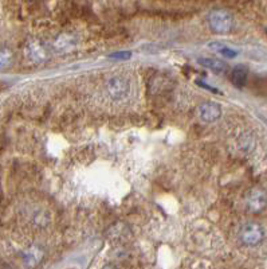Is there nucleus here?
Listing matches in <instances>:
<instances>
[{
  "label": "nucleus",
  "mask_w": 267,
  "mask_h": 269,
  "mask_svg": "<svg viewBox=\"0 0 267 269\" xmlns=\"http://www.w3.org/2000/svg\"><path fill=\"white\" fill-rule=\"evenodd\" d=\"M208 23L216 34H227L232 28V16L224 10H215L209 14Z\"/></svg>",
  "instance_id": "obj_1"
},
{
  "label": "nucleus",
  "mask_w": 267,
  "mask_h": 269,
  "mask_svg": "<svg viewBox=\"0 0 267 269\" xmlns=\"http://www.w3.org/2000/svg\"><path fill=\"white\" fill-rule=\"evenodd\" d=\"M240 241L247 246H256L263 241L264 229L256 222H250L240 229Z\"/></svg>",
  "instance_id": "obj_2"
},
{
  "label": "nucleus",
  "mask_w": 267,
  "mask_h": 269,
  "mask_svg": "<svg viewBox=\"0 0 267 269\" xmlns=\"http://www.w3.org/2000/svg\"><path fill=\"white\" fill-rule=\"evenodd\" d=\"M106 91L109 96L116 101L124 100L130 92L129 81L124 75H114L112 78L108 79Z\"/></svg>",
  "instance_id": "obj_3"
},
{
  "label": "nucleus",
  "mask_w": 267,
  "mask_h": 269,
  "mask_svg": "<svg viewBox=\"0 0 267 269\" xmlns=\"http://www.w3.org/2000/svg\"><path fill=\"white\" fill-rule=\"evenodd\" d=\"M247 210L252 214L262 213L267 207V194L266 191L260 187H254L247 195L246 199Z\"/></svg>",
  "instance_id": "obj_4"
},
{
  "label": "nucleus",
  "mask_w": 267,
  "mask_h": 269,
  "mask_svg": "<svg viewBox=\"0 0 267 269\" xmlns=\"http://www.w3.org/2000/svg\"><path fill=\"white\" fill-rule=\"evenodd\" d=\"M196 113L201 121H204V123H213V121L220 119V116H222V108H220V105L218 103L208 101V103L200 104V105L197 107Z\"/></svg>",
  "instance_id": "obj_5"
},
{
  "label": "nucleus",
  "mask_w": 267,
  "mask_h": 269,
  "mask_svg": "<svg viewBox=\"0 0 267 269\" xmlns=\"http://www.w3.org/2000/svg\"><path fill=\"white\" fill-rule=\"evenodd\" d=\"M24 53H26L28 60L35 62V64H42V62L47 60V52H46V49H44L39 42H35V40L28 42L26 49H24Z\"/></svg>",
  "instance_id": "obj_6"
},
{
  "label": "nucleus",
  "mask_w": 267,
  "mask_h": 269,
  "mask_svg": "<svg viewBox=\"0 0 267 269\" xmlns=\"http://www.w3.org/2000/svg\"><path fill=\"white\" fill-rule=\"evenodd\" d=\"M43 249L38 245H32L23 252V262L28 268H35L43 260Z\"/></svg>",
  "instance_id": "obj_7"
},
{
  "label": "nucleus",
  "mask_w": 267,
  "mask_h": 269,
  "mask_svg": "<svg viewBox=\"0 0 267 269\" xmlns=\"http://www.w3.org/2000/svg\"><path fill=\"white\" fill-rule=\"evenodd\" d=\"M199 64L205 66L207 69H209V70H212L213 73H216V74H223V73H226L228 69L226 62L215 60V58H200V60H199Z\"/></svg>",
  "instance_id": "obj_8"
},
{
  "label": "nucleus",
  "mask_w": 267,
  "mask_h": 269,
  "mask_svg": "<svg viewBox=\"0 0 267 269\" xmlns=\"http://www.w3.org/2000/svg\"><path fill=\"white\" fill-rule=\"evenodd\" d=\"M74 36L70 35V34H62V35H59L58 38H57V40H55L54 48L57 52L66 53L74 48Z\"/></svg>",
  "instance_id": "obj_9"
},
{
  "label": "nucleus",
  "mask_w": 267,
  "mask_h": 269,
  "mask_svg": "<svg viewBox=\"0 0 267 269\" xmlns=\"http://www.w3.org/2000/svg\"><path fill=\"white\" fill-rule=\"evenodd\" d=\"M231 78L234 85L239 87L244 86L248 78V69L246 66H243V65H238V66H235V69L232 70Z\"/></svg>",
  "instance_id": "obj_10"
},
{
  "label": "nucleus",
  "mask_w": 267,
  "mask_h": 269,
  "mask_svg": "<svg viewBox=\"0 0 267 269\" xmlns=\"http://www.w3.org/2000/svg\"><path fill=\"white\" fill-rule=\"evenodd\" d=\"M209 48L215 49L216 52H219L220 54L226 57V58H234V57H236L235 50H232V49L227 48V46H223V44L209 43Z\"/></svg>",
  "instance_id": "obj_11"
},
{
  "label": "nucleus",
  "mask_w": 267,
  "mask_h": 269,
  "mask_svg": "<svg viewBox=\"0 0 267 269\" xmlns=\"http://www.w3.org/2000/svg\"><path fill=\"white\" fill-rule=\"evenodd\" d=\"M12 62V52L8 48L2 49L0 53V66L2 69H6L7 66H10Z\"/></svg>",
  "instance_id": "obj_12"
},
{
  "label": "nucleus",
  "mask_w": 267,
  "mask_h": 269,
  "mask_svg": "<svg viewBox=\"0 0 267 269\" xmlns=\"http://www.w3.org/2000/svg\"><path fill=\"white\" fill-rule=\"evenodd\" d=\"M130 54L129 52H120V53H114V54H110V58H114V60H128V58H130Z\"/></svg>",
  "instance_id": "obj_13"
},
{
  "label": "nucleus",
  "mask_w": 267,
  "mask_h": 269,
  "mask_svg": "<svg viewBox=\"0 0 267 269\" xmlns=\"http://www.w3.org/2000/svg\"><path fill=\"white\" fill-rule=\"evenodd\" d=\"M102 269H116V268H114V266H112V265H106V266H103Z\"/></svg>",
  "instance_id": "obj_14"
}]
</instances>
